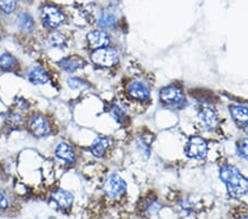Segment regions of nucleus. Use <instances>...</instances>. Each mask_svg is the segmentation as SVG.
Returning <instances> with one entry per match:
<instances>
[{
	"label": "nucleus",
	"instance_id": "b1692460",
	"mask_svg": "<svg viewBox=\"0 0 248 219\" xmlns=\"http://www.w3.org/2000/svg\"><path fill=\"white\" fill-rule=\"evenodd\" d=\"M115 22H116V19H115L114 16H111V15L103 16V17L99 19V21H98L99 25H101L104 28L113 27L115 25Z\"/></svg>",
	"mask_w": 248,
	"mask_h": 219
},
{
	"label": "nucleus",
	"instance_id": "412c9836",
	"mask_svg": "<svg viewBox=\"0 0 248 219\" xmlns=\"http://www.w3.org/2000/svg\"><path fill=\"white\" fill-rule=\"evenodd\" d=\"M67 85H69L72 90H82L89 84H87L86 81H84L82 79L69 78L67 79Z\"/></svg>",
	"mask_w": 248,
	"mask_h": 219
},
{
	"label": "nucleus",
	"instance_id": "5701e85b",
	"mask_svg": "<svg viewBox=\"0 0 248 219\" xmlns=\"http://www.w3.org/2000/svg\"><path fill=\"white\" fill-rule=\"evenodd\" d=\"M237 154L239 157L248 161V138H243L237 144Z\"/></svg>",
	"mask_w": 248,
	"mask_h": 219
},
{
	"label": "nucleus",
	"instance_id": "6e6552de",
	"mask_svg": "<svg viewBox=\"0 0 248 219\" xmlns=\"http://www.w3.org/2000/svg\"><path fill=\"white\" fill-rule=\"evenodd\" d=\"M199 119L201 125L205 127L206 130H213L217 127L218 123L217 114L213 107L203 106L199 112Z\"/></svg>",
	"mask_w": 248,
	"mask_h": 219
},
{
	"label": "nucleus",
	"instance_id": "9d476101",
	"mask_svg": "<svg viewBox=\"0 0 248 219\" xmlns=\"http://www.w3.org/2000/svg\"><path fill=\"white\" fill-rule=\"evenodd\" d=\"M55 156L66 164H73L77 161V154H75L73 147L65 142L59 143L55 149Z\"/></svg>",
	"mask_w": 248,
	"mask_h": 219
},
{
	"label": "nucleus",
	"instance_id": "4be33fe9",
	"mask_svg": "<svg viewBox=\"0 0 248 219\" xmlns=\"http://www.w3.org/2000/svg\"><path fill=\"white\" fill-rule=\"evenodd\" d=\"M110 112H111V115H113V117L115 118L116 121H118V122L124 121V119H125V118H126L125 109L122 107L121 105H118V104H114L113 107H111Z\"/></svg>",
	"mask_w": 248,
	"mask_h": 219
},
{
	"label": "nucleus",
	"instance_id": "a211bd4d",
	"mask_svg": "<svg viewBox=\"0 0 248 219\" xmlns=\"http://www.w3.org/2000/svg\"><path fill=\"white\" fill-rule=\"evenodd\" d=\"M17 59L10 53H3L0 55V69L11 70L17 67Z\"/></svg>",
	"mask_w": 248,
	"mask_h": 219
},
{
	"label": "nucleus",
	"instance_id": "4468645a",
	"mask_svg": "<svg viewBox=\"0 0 248 219\" xmlns=\"http://www.w3.org/2000/svg\"><path fill=\"white\" fill-rule=\"evenodd\" d=\"M59 66L62 70L65 71V72L73 73L78 69H81V67L84 66V61L83 59L73 55V57H66V58H63L62 60H60Z\"/></svg>",
	"mask_w": 248,
	"mask_h": 219
},
{
	"label": "nucleus",
	"instance_id": "423d86ee",
	"mask_svg": "<svg viewBox=\"0 0 248 219\" xmlns=\"http://www.w3.org/2000/svg\"><path fill=\"white\" fill-rule=\"evenodd\" d=\"M160 100L168 105H179L185 102V94L178 85H169L161 90Z\"/></svg>",
	"mask_w": 248,
	"mask_h": 219
},
{
	"label": "nucleus",
	"instance_id": "f3484780",
	"mask_svg": "<svg viewBox=\"0 0 248 219\" xmlns=\"http://www.w3.org/2000/svg\"><path fill=\"white\" fill-rule=\"evenodd\" d=\"M231 114L236 121L248 123V107L247 106H244V105L231 106Z\"/></svg>",
	"mask_w": 248,
	"mask_h": 219
},
{
	"label": "nucleus",
	"instance_id": "2eb2a0df",
	"mask_svg": "<svg viewBox=\"0 0 248 219\" xmlns=\"http://www.w3.org/2000/svg\"><path fill=\"white\" fill-rule=\"evenodd\" d=\"M52 198L62 208H70L74 202V197L65 189H58L52 194Z\"/></svg>",
	"mask_w": 248,
	"mask_h": 219
},
{
	"label": "nucleus",
	"instance_id": "bb28decb",
	"mask_svg": "<svg viewBox=\"0 0 248 219\" xmlns=\"http://www.w3.org/2000/svg\"><path fill=\"white\" fill-rule=\"evenodd\" d=\"M245 132L248 134V123H247V125L245 126Z\"/></svg>",
	"mask_w": 248,
	"mask_h": 219
},
{
	"label": "nucleus",
	"instance_id": "a878e982",
	"mask_svg": "<svg viewBox=\"0 0 248 219\" xmlns=\"http://www.w3.org/2000/svg\"><path fill=\"white\" fill-rule=\"evenodd\" d=\"M239 219H248V215H245V216H242Z\"/></svg>",
	"mask_w": 248,
	"mask_h": 219
},
{
	"label": "nucleus",
	"instance_id": "20e7f679",
	"mask_svg": "<svg viewBox=\"0 0 248 219\" xmlns=\"http://www.w3.org/2000/svg\"><path fill=\"white\" fill-rule=\"evenodd\" d=\"M185 152L189 158L203 159L209 152V145L203 137L192 136L186 143Z\"/></svg>",
	"mask_w": 248,
	"mask_h": 219
},
{
	"label": "nucleus",
	"instance_id": "39448f33",
	"mask_svg": "<svg viewBox=\"0 0 248 219\" xmlns=\"http://www.w3.org/2000/svg\"><path fill=\"white\" fill-rule=\"evenodd\" d=\"M127 184L118 174H111L104 183V192L109 198H118L125 194Z\"/></svg>",
	"mask_w": 248,
	"mask_h": 219
},
{
	"label": "nucleus",
	"instance_id": "cd10ccee",
	"mask_svg": "<svg viewBox=\"0 0 248 219\" xmlns=\"http://www.w3.org/2000/svg\"><path fill=\"white\" fill-rule=\"evenodd\" d=\"M23 1H26V0H23Z\"/></svg>",
	"mask_w": 248,
	"mask_h": 219
},
{
	"label": "nucleus",
	"instance_id": "0eeeda50",
	"mask_svg": "<svg viewBox=\"0 0 248 219\" xmlns=\"http://www.w3.org/2000/svg\"><path fill=\"white\" fill-rule=\"evenodd\" d=\"M29 129L34 136H46L50 133L49 121L41 114H33L29 118Z\"/></svg>",
	"mask_w": 248,
	"mask_h": 219
},
{
	"label": "nucleus",
	"instance_id": "f257e3e1",
	"mask_svg": "<svg viewBox=\"0 0 248 219\" xmlns=\"http://www.w3.org/2000/svg\"><path fill=\"white\" fill-rule=\"evenodd\" d=\"M219 178L225 184L227 193L233 198H241L248 193V179L233 165H224L219 169Z\"/></svg>",
	"mask_w": 248,
	"mask_h": 219
},
{
	"label": "nucleus",
	"instance_id": "aec40b11",
	"mask_svg": "<svg viewBox=\"0 0 248 219\" xmlns=\"http://www.w3.org/2000/svg\"><path fill=\"white\" fill-rule=\"evenodd\" d=\"M17 5V0H0V10L6 15L13 14Z\"/></svg>",
	"mask_w": 248,
	"mask_h": 219
},
{
	"label": "nucleus",
	"instance_id": "393cba45",
	"mask_svg": "<svg viewBox=\"0 0 248 219\" xmlns=\"http://www.w3.org/2000/svg\"><path fill=\"white\" fill-rule=\"evenodd\" d=\"M9 206L7 197L2 193H0V210H6Z\"/></svg>",
	"mask_w": 248,
	"mask_h": 219
},
{
	"label": "nucleus",
	"instance_id": "ddd939ff",
	"mask_svg": "<svg viewBox=\"0 0 248 219\" xmlns=\"http://www.w3.org/2000/svg\"><path fill=\"white\" fill-rule=\"evenodd\" d=\"M110 138L108 136H98L90 146V152L97 158H102L105 155L107 149L109 147Z\"/></svg>",
	"mask_w": 248,
	"mask_h": 219
},
{
	"label": "nucleus",
	"instance_id": "7ed1b4c3",
	"mask_svg": "<svg viewBox=\"0 0 248 219\" xmlns=\"http://www.w3.org/2000/svg\"><path fill=\"white\" fill-rule=\"evenodd\" d=\"M41 19L42 23L46 28L49 29H55L62 25L64 22V14L61 9H59L57 6L46 5L43 6L41 10Z\"/></svg>",
	"mask_w": 248,
	"mask_h": 219
},
{
	"label": "nucleus",
	"instance_id": "1a4fd4ad",
	"mask_svg": "<svg viewBox=\"0 0 248 219\" xmlns=\"http://www.w3.org/2000/svg\"><path fill=\"white\" fill-rule=\"evenodd\" d=\"M127 93L131 99L138 100V101H147L150 99V90L147 85L138 81L130 83L127 89Z\"/></svg>",
	"mask_w": 248,
	"mask_h": 219
},
{
	"label": "nucleus",
	"instance_id": "f8f14e48",
	"mask_svg": "<svg viewBox=\"0 0 248 219\" xmlns=\"http://www.w3.org/2000/svg\"><path fill=\"white\" fill-rule=\"evenodd\" d=\"M87 41H89L90 46L95 48V49H99V48H106L110 43L109 35L104 31H92L87 34Z\"/></svg>",
	"mask_w": 248,
	"mask_h": 219
},
{
	"label": "nucleus",
	"instance_id": "dca6fc26",
	"mask_svg": "<svg viewBox=\"0 0 248 219\" xmlns=\"http://www.w3.org/2000/svg\"><path fill=\"white\" fill-rule=\"evenodd\" d=\"M18 25L19 28L25 33H32L34 29L33 18L29 14L21 13L18 16Z\"/></svg>",
	"mask_w": 248,
	"mask_h": 219
},
{
	"label": "nucleus",
	"instance_id": "f03ea898",
	"mask_svg": "<svg viewBox=\"0 0 248 219\" xmlns=\"http://www.w3.org/2000/svg\"><path fill=\"white\" fill-rule=\"evenodd\" d=\"M118 53L110 48L95 49L91 54V60L94 65L102 67H110L118 63Z\"/></svg>",
	"mask_w": 248,
	"mask_h": 219
},
{
	"label": "nucleus",
	"instance_id": "9b49d317",
	"mask_svg": "<svg viewBox=\"0 0 248 219\" xmlns=\"http://www.w3.org/2000/svg\"><path fill=\"white\" fill-rule=\"evenodd\" d=\"M28 80L32 83V84H46L49 82V74L46 71L43 69L42 67L33 66L31 67L27 72Z\"/></svg>",
	"mask_w": 248,
	"mask_h": 219
},
{
	"label": "nucleus",
	"instance_id": "6ab92c4d",
	"mask_svg": "<svg viewBox=\"0 0 248 219\" xmlns=\"http://www.w3.org/2000/svg\"><path fill=\"white\" fill-rule=\"evenodd\" d=\"M49 42L52 47L63 48L66 46V38L61 33H52L49 37Z\"/></svg>",
	"mask_w": 248,
	"mask_h": 219
}]
</instances>
